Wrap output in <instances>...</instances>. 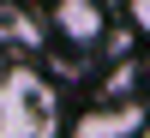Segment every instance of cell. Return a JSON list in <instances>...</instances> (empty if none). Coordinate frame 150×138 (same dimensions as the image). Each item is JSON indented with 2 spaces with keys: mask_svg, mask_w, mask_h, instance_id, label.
Returning <instances> with one entry per match:
<instances>
[{
  "mask_svg": "<svg viewBox=\"0 0 150 138\" xmlns=\"http://www.w3.org/2000/svg\"><path fill=\"white\" fill-rule=\"evenodd\" d=\"M144 120H150V114H144L138 102H102V108H84V114L72 120L66 138H138Z\"/></svg>",
  "mask_w": 150,
  "mask_h": 138,
  "instance_id": "1",
  "label": "cell"
},
{
  "mask_svg": "<svg viewBox=\"0 0 150 138\" xmlns=\"http://www.w3.org/2000/svg\"><path fill=\"white\" fill-rule=\"evenodd\" d=\"M54 30L66 42H78V48H96L102 30H108V18H102L96 0H54Z\"/></svg>",
  "mask_w": 150,
  "mask_h": 138,
  "instance_id": "2",
  "label": "cell"
},
{
  "mask_svg": "<svg viewBox=\"0 0 150 138\" xmlns=\"http://www.w3.org/2000/svg\"><path fill=\"white\" fill-rule=\"evenodd\" d=\"M132 18H138L144 30H150V0H138V6H132Z\"/></svg>",
  "mask_w": 150,
  "mask_h": 138,
  "instance_id": "4",
  "label": "cell"
},
{
  "mask_svg": "<svg viewBox=\"0 0 150 138\" xmlns=\"http://www.w3.org/2000/svg\"><path fill=\"white\" fill-rule=\"evenodd\" d=\"M0 138H42L24 84H0Z\"/></svg>",
  "mask_w": 150,
  "mask_h": 138,
  "instance_id": "3",
  "label": "cell"
},
{
  "mask_svg": "<svg viewBox=\"0 0 150 138\" xmlns=\"http://www.w3.org/2000/svg\"><path fill=\"white\" fill-rule=\"evenodd\" d=\"M138 138H150V120H144V126H138Z\"/></svg>",
  "mask_w": 150,
  "mask_h": 138,
  "instance_id": "5",
  "label": "cell"
}]
</instances>
